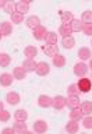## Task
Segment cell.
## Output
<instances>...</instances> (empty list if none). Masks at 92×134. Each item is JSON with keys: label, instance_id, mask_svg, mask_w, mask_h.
<instances>
[{"label": "cell", "instance_id": "1", "mask_svg": "<svg viewBox=\"0 0 92 134\" xmlns=\"http://www.w3.org/2000/svg\"><path fill=\"white\" fill-rule=\"evenodd\" d=\"M77 87H78V91L87 94V92H89L92 90V80H89V78H79V81L77 82Z\"/></svg>", "mask_w": 92, "mask_h": 134}, {"label": "cell", "instance_id": "2", "mask_svg": "<svg viewBox=\"0 0 92 134\" xmlns=\"http://www.w3.org/2000/svg\"><path fill=\"white\" fill-rule=\"evenodd\" d=\"M52 106L56 109V110H61L67 106V98H64L63 95H57L53 98V102H52Z\"/></svg>", "mask_w": 92, "mask_h": 134}, {"label": "cell", "instance_id": "3", "mask_svg": "<svg viewBox=\"0 0 92 134\" xmlns=\"http://www.w3.org/2000/svg\"><path fill=\"white\" fill-rule=\"evenodd\" d=\"M48 129H49V126L45 120H36L35 123H33V131L36 134H43V133L48 131Z\"/></svg>", "mask_w": 92, "mask_h": 134}, {"label": "cell", "instance_id": "4", "mask_svg": "<svg viewBox=\"0 0 92 134\" xmlns=\"http://www.w3.org/2000/svg\"><path fill=\"white\" fill-rule=\"evenodd\" d=\"M88 73V66L85 63H77V64L74 66V74L77 75V77H85V74Z\"/></svg>", "mask_w": 92, "mask_h": 134}, {"label": "cell", "instance_id": "5", "mask_svg": "<svg viewBox=\"0 0 92 134\" xmlns=\"http://www.w3.org/2000/svg\"><path fill=\"white\" fill-rule=\"evenodd\" d=\"M36 74L38 75H46V74H49V71H50V66L46 62H39L38 63V66H36Z\"/></svg>", "mask_w": 92, "mask_h": 134}, {"label": "cell", "instance_id": "6", "mask_svg": "<svg viewBox=\"0 0 92 134\" xmlns=\"http://www.w3.org/2000/svg\"><path fill=\"white\" fill-rule=\"evenodd\" d=\"M0 31H2L3 36H8L13 34V24L10 21H2L0 23Z\"/></svg>", "mask_w": 92, "mask_h": 134}, {"label": "cell", "instance_id": "7", "mask_svg": "<svg viewBox=\"0 0 92 134\" xmlns=\"http://www.w3.org/2000/svg\"><path fill=\"white\" fill-rule=\"evenodd\" d=\"M25 24H27V27H28V28L36 29V28L41 25V18H39L38 15H31V17H28V18H27Z\"/></svg>", "mask_w": 92, "mask_h": 134}, {"label": "cell", "instance_id": "8", "mask_svg": "<svg viewBox=\"0 0 92 134\" xmlns=\"http://www.w3.org/2000/svg\"><path fill=\"white\" fill-rule=\"evenodd\" d=\"M52 102H53V98H50L49 95H41L38 98V105L41 108H45V109L52 106Z\"/></svg>", "mask_w": 92, "mask_h": 134}, {"label": "cell", "instance_id": "9", "mask_svg": "<svg viewBox=\"0 0 92 134\" xmlns=\"http://www.w3.org/2000/svg\"><path fill=\"white\" fill-rule=\"evenodd\" d=\"M15 11L20 13V14L28 13L29 11V2H27V0H21V2L15 3Z\"/></svg>", "mask_w": 92, "mask_h": 134}, {"label": "cell", "instance_id": "10", "mask_svg": "<svg viewBox=\"0 0 92 134\" xmlns=\"http://www.w3.org/2000/svg\"><path fill=\"white\" fill-rule=\"evenodd\" d=\"M43 52L46 56L54 57L56 54H59V46L57 45H45L43 46Z\"/></svg>", "mask_w": 92, "mask_h": 134}, {"label": "cell", "instance_id": "11", "mask_svg": "<svg viewBox=\"0 0 92 134\" xmlns=\"http://www.w3.org/2000/svg\"><path fill=\"white\" fill-rule=\"evenodd\" d=\"M13 74L10 73H3L2 75H0V85L2 87H10L13 84Z\"/></svg>", "mask_w": 92, "mask_h": 134}, {"label": "cell", "instance_id": "12", "mask_svg": "<svg viewBox=\"0 0 92 134\" xmlns=\"http://www.w3.org/2000/svg\"><path fill=\"white\" fill-rule=\"evenodd\" d=\"M36 66H38V63L33 60V59H27V60H24V63H22V67H24V70L27 71V73L35 71L36 70Z\"/></svg>", "mask_w": 92, "mask_h": 134}, {"label": "cell", "instance_id": "13", "mask_svg": "<svg viewBox=\"0 0 92 134\" xmlns=\"http://www.w3.org/2000/svg\"><path fill=\"white\" fill-rule=\"evenodd\" d=\"M46 34H48V31H46V28L43 27V25H39L36 29H33V38H35L36 41H42L45 39Z\"/></svg>", "mask_w": 92, "mask_h": 134}, {"label": "cell", "instance_id": "14", "mask_svg": "<svg viewBox=\"0 0 92 134\" xmlns=\"http://www.w3.org/2000/svg\"><path fill=\"white\" fill-rule=\"evenodd\" d=\"M25 75H27V71L24 70L22 66L14 67V70H13V77H14L15 80H24Z\"/></svg>", "mask_w": 92, "mask_h": 134}, {"label": "cell", "instance_id": "15", "mask_svg": "<svg viewBox=\"0 0 92 134\" xmlns=\"http://www.w3.org/2000/svg\"><path fill=\"white\" fill-rule=\"evenodd\" d=\"M78 129H79V126H78V123L75 120H70L68 123L66 124V131L68 134H77Z\"/></svg>", "mask_w": 92, "mask_h": 134}, {"label": "cell", "instance_id": "16", "mask_svg": "<svg viewBox=\"0 0 92 134\" xmlns=\"http://www.w3.org/2000/svg\"><path fill=\"white\" fill-rule=\"evenodd\" d=\"M60 17H61V23L67 24V25H70L74 21V15H73V13H71V11H61Z\"/></svg>", "mask_w": 92, "mask_h": 134}, {"label": "cell", "instance_id": "17", "mask_svg": "<svg viewBox=\"0 0 92 134\" xmlns=\"http://www.w3.org/2000/svg\"><path fill=\"white\" fill-rule=\"evenodd\" d=\"M14 119L17 121H27L28 119V112L25 109H18V110L14 112Z\"/></svg>", "mask_w": 92, "mask_h": 134}, {"label": "cell", "instance_id": "18", "mask_svg": "<svg viewBox=\"0 0 92 134\" xmlns=\"http://www.w3.org/2000/svg\"><path fill=\"white\" fill-rule=\"evenodd\" d=\"M67 105H68V108H71V109L79 108V98H78V95H68V98H67Z\"/></svg>", "mask_w": 92, "mask_h": 134}, {"label": "cell", "instance_id": "19", "mask_svg": "<svg viewBox=\"0 0 92 134\" xmlns=\"http://www.w3.org/2000/svg\"><path fill=\"white\" fill-rule=\"evenodd\" d=\"M52 59H53V66L57 67V69H61V67L66 66V57L63 54H56Z\"/></svg>", "mask_w": 92, "mask_h": 134}, {"label": "cell", "instance_id": "20", "mask_svg": "<svg viewBox=\"0 0 92 134\" xmlns=\"http://www.w3.org/2000/svg\"><path fill=\"white\" fill-rule=\"evenodd\" d=\"M6 100L10 105H17V103H20L21 98H20V95L17 94V92H8L7 96H6Z\"/></svg>", "mask_w": 92, "mask_h": 134}, {"label": "cell", "instance_id": "21", "mask_svg": "<svg viewBox=\"0 0 92 134\" xmlns=\"http://www.w3.org/2000/svg\"><path fill=\"white\" fill-rule=\"evenodd\" d=\"M61 45H63V48H66V49H73L74 45H75V39L73 36H64L61 39Z\"/></svg>", "mask_w": 92, "mask_h": 134}, {"label": "cell", "instance_id": "22", "mask_svg": "<svg viewBox=\"0 0 92 134\" xmlns=\"http://www.w3.org/2000/svg\"><path fill=\"white\" fill-rule=\"evenodd\" d=\"M82 116H84V113L81 112V109H79V108L71 109V112H70V119H71V120L78 121V120L82 119Z\"/></svg>", "mask_w": 92, "mask_h": 134}, {"label": "cell", "instance_id": "23", "mask_svg": "<svg viewBox=\"0 0 92 134\" xmlns=\"http://www.w3.org/2000/svg\"><path fill=\"white\" fill-rule=\"evenodd\" d=\"M45 41H46V43H48V45H56L57 43V34L53 32V31L48 32V34H46V36H45Z\"/></svg>", "mask_w": 92, "mask_h": 134}, {"label": "cell", "instance_id": "24", "mask_svg": "<svg viewBox=\"0 0 92 134\" xmlns=\"http://www.w3.org/2000/svg\"><path fill=\"white\" fill-rule=\"evenodd\" d=\"M59 34L64 38V36H71V34H73V31H71V27L67 24H61L60 28H59Z\"/></svg>", "mask_w": 92, "mask_h": 134}, {"label": "cell", "instance_id": "25", "mask_svg": "<svg viewBox=\"0 0 92 134\" xmlns=\"http://www.w3.org/2000/svg\"><path fill=\"white\" fill-rule=\"evenodd\" d=\"M24 54L27 56V59H33L38 54V49L35 46H27V48L24 49Z\"/></svg>", "mask_w": 92, "mask_h": 134}, {"label": "cell", "instance_id": "26", "mask_svg": "<svg viewBox=\"0 0 92 134\" xmlns=\"http://www.w3.org/2000/svg\"><path fill=\"white\" fill-rule=\"evenodd\" d=\"M79 109H81V112L84 113V115H91L92 113V102L91 100H85V102L81 103Z\"/></svg>", "mask_w": 92, "mask_h": 134}, {"label": "cell", "instance_id": "27", "mask_svg": "<svg viewBox=\"0 0 92 134\" xmlns=\"http://www.w3.org/2000/svg\"><path fill=\"white\" fill-rule=\"evenodd\" d=\"M13 129L15 130V133H21V134H22L24 131H27V123H25V121H17L15 120Z\"/></svg>", "mask_w": 92, "mask_h": 134}, {"label": "cell", "instance_id": "28", "mask_svg": "<svg viewBox=\"0 0 92 134\" xmlns=\"http://www.w3.org/2000/svg\"><path fill=\"white\" fill-rule=\"evenodd\" d=\"M70 27H71V31H73V32H79V31H82L84 24H82V21L74 18V21L70 24Z\"/></svg>", "mask_w": 92, "mask_h": 134}, {"label": "cell", "instance_id": "29", "mask_svg": "<svg viewBox=\"0 0 92 134\" xmlns=\"http://www.w3.org/2000/svg\"><path fill=\"white\" fill-rule=\"evenodd\" d=\"M78 57L81 59V60H88V59L91 57V50L88 48H81L78 50Z\"/></svg>", "mask_w": 92, "mask_h": 134}, {"label": "cell", "instance_id": "30", "mask_svg": "<svg viewBox=\"0 0 92 134\" xmlns=\"http://www.w3.org/2000/svg\"><path fill=\"white\" fill-rule=\"evenodd\" d=\"M11 63V57L7 53H0V67H7Z\"/></svg>", "mask_w": 92, "mask_h": 134}, {"label": "cell", "instance_id": "31", "mask_svg": "<svg viewBox=\"0 0 92 134\" xmlns=\"http://www.w3.org/2000/svg\"><path fill=\"white\" fill-rule=\"evenodd\" d=\"M81 21H82V24H92V11L91 10L84 11L81 15Z\"/></svg>", "mask_w": 92, "mask_h": 134}, {"label": "cell", "instance_id": "32", "mask_svg": "<svg viewBox=\"0 0 92 134\" xmlns=\"http://www.w3.org/2000/svg\"><path fill=\"white\" fill-rule=\"evenodd\" d=\"M10 18H11V23H13V24H21V23L24 21V14H20V13L14 11V13L10 15Z\"/></svg>", "mask_w": 92, "mask_h": 134}, {"label": "cell", "instance_id": "33", "mask_svg": "<svg viewBox=\"0 0 92 134\" xmlns=\"http://www.w3.org/2000/svg\"><path fill=\"white\" fill-rule=\"evenodd\" d=\"M3 10L7 13V14H13L14 13V10H15V4L13 3V2H6V4H4V7H3Z\"/></svg>", "mask_w": 92, "mask_h": 134}, {"label": "cell", "instance_id": "34", "mask_svg": "<svg viewBox=\"0 0 92 134\" xmlns=\"http://www.w3.org/2000/svg\"><path fill=\"white\" fill-rule=\"evenodd\" d=\"M10 117H11L10 112L6 110V109L0 112V121H2V123H6V121H8V120H10Z\"/></svg>", "mask_w": 92, "mask_h": 134}, {"label": "cell", "instance_id": "35", "mask_svg": "<svg viewBox=\"0 0 92 134\" xmlns=\"http://www.w3.org/2000/svg\"><path fill=\"white\" fill-rule=\"evenodd\" d=\"M67 92H68V95H77L78 92H79L77 84H70L68 88H67Z\"/></svg>", "mask_w": 92, "mask_h": 134}, {"label": "cell", "instance_id": "36", "mask_svg": "<svg viewBox=\"0 0 92 134\" xmlns=\"http://www.w3.org/2000/svg\"><path fill=\"white\" fill-rule=\"evenodd\" d=\"M82 126L85 129H92V116H87L82 119Z\"/></svg>", "mask_w": 92, "mask_h": 134}, {"label": "cell", "instance_id": "37", "mask_svg": "<svg viewBox=\"0 0 92 134\" xmlns=\"http://www.w3.org/2000/svg\"><path fill=\"white\" fill-rule=\"evenodd\" d=\"M82 32L88 36H92V24H84Z\"/></svg>", "mask_w": 92, "mask_h": 134}, {"label": "cell", "instance_id": "38", "mask_svg": "<svg viewBox=\"0 0 92 134\" xmlns=\"http://www.w3.org/2000/svg\"><path fill=\"white\" fill-rule=\"evenodd\" d=\"M2 134H15V130L11 129V127H6L2 130Z\"/></svg>", "mask_w": 92, "mask_h": 134}, {"label": "cell", "instance_id": "39", "mask_svg": "<svg viewBox=\"0 0 92 134\" xmlns=\"http://www.w3.org/2000/svg\"><path fill=\"white\" fill-rule=\"evenodd\" d=\"M4 4H6V0H0V8H3Z\"/></svg>", "mask_w": 92, "mask_h": 134}, {"label": "cell", "instance_id": "40", "mask_svg": "<svg viewBox=\"0 0 92 134\" xmlns=\"http://www.w3.org/2000/svg\"><path fill=\"white\" fill-rule=\"evenodd\" d=\"M2 110H4V105H3L2 100H0V112H2Z\"/></svg>", "mask_w": 92, "mask_h": 134}, {"label": "cell", "instance_id": "41", "mask_svg": "<svg viewBox=\"0 0 92 134\" xmlns=\"http://www.w3.org/2000/svg\"><path fill=\"white\" fill-rule=\"evenodd\" d=\"M22 134H35V133H32V131H28V130H27V131H24Z\"/></svg>", "mask_w": 92, "mask_h": 134}, {"label": "cell", "instance_id": "42", "mask_svg": "<svg viewBox=\"0 0 92 134\" xmlns=\"http://www.w3.org/2000/svg\"><path fill=\"white\" fill-rule=\"evenodd\" d=\"M88 67H91V70H92V60H91V63H89V66H88Z\"/></svg>", "mask_w": 92, "mask_h": 134}, {"label": "cell", "instance_id": "43", "mask_svg": "<svg viewBox=\"0 0 92 134\" xmlns=\"http://www.w3.org/2000/svg\"><path fill=\"white\" fill-rule=\"evenodd\" d=\"M2 36H3V34H2V31H0V39H2Z\"/></svg>", "mask_w": 92, "mask_h": 134}, {"label": "cell", "instance_id": "44", "mask_svg": "<svg viewBox=\"0 0 92 134\" xmlns=\"http://www.w3.org/2000/svg\"><path fill=\"white\" fill-rule=\"evenodd\" d=\"M79 134H87V133H79Z\"/></svg>", "mask_w": 92, "mask_h": 134}, {"label": "cell", "instance_id": "45", "mask_svg": "<svg viewBox=\"0 0 92 134\" xmlns=\"http://www.w3.org/2000/svg\"><path fill=\"white\" fill-rule=\"evenodd\" d=\"M91 45H92V42H91Z\"/></svg>", "mask_w": 92, "mask_h": 134}]
</instances>
